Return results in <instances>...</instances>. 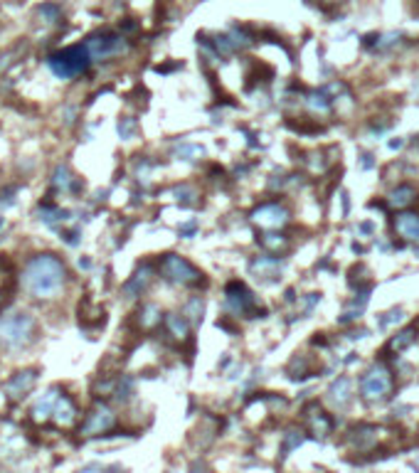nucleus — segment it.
Wrapping results in <instances>:
<instances>
[{
	"mask_svg": "<svg viewBox=\"0 0 419 473\" xmlns=\"http://www.w3.org/2000/svg\"><path fill=\"white\" fill-rule=\"evenodd\" d=\"M133 131H136V124H133V119H121L119 121L121 138H131V136H133Z\"/></svg>",
	"mask_w": 419,
	"mask_h": 473,
	"instance_id": "obj_26",
	"label": "nucleus"
},
{
	"mask_svg": "<svg viewBox=\"0 0 419 473\" xmlns=\"http://www.w3.org/2000/svg\"><path fill=\"white\" fill-rule=\"evenodd\" d=\"M417 466H419V461H417Z\"/></svg>",
	"mask_w": 419,
	"mask_h": 473,
	"instance_id": "obj_32",
	"label": "nucleus"
},
{
	"mask_svg": "<svg viewBox=\"0 0 419 473\" xmlns=\"http://www.w3.org/2000/svg\"><path fill=\"white\" fill-rule=\"evenodd\" d=\"M227 308L237 315L254 308V299H252V294L242 283H229L227 286Z\"/></svg>",
	"mask_w": 419,
	"mask_h": 473,
	"instance_id": "obj_9",
	"label": "nucleus"
},
{
	"mask_svg": "<svg viewBox=\"0 0 419 473\" xmlns=\"http://www.w3.org/2000/svg\"><path fill=\"white\" fill-rule=\"evenodd\" d=\"M252 272L259 274V276H277L279 272V261L277 259H267V256H261V259H256L254 264H252Z\"/></svg>",
	"mask_w": 419,
	"mask_h": 473,
	"instance_id": "obj_18",
	"label": "nucleus"
},
{
	"mask_svg": "<svg viewBox=\"0 0 419 473\" xmlns=\"http://www.w3.org/2000/svg\"><path fill=\"white\" fill-rule=\"evenodd\" d=\"M0 224H3V219H0Z\"/></svg>",
	"mask_w": 419,
	"mask_h": 473,
	"instance_id": "obj_31",
	"label": "nucleus"
},
{
	"mask_svg": "<svg viewBox=\"0 0 419 473\" xmlns=\"http://www.w3.org/2000/svg\"><path fill=\"white\" fill-rule=\"evenodd\" d=\"M35 333V321L22 310H13L0 318V343L8 350H20L30 345Z\"/></svg>",
	"mask_w": 419,
	"mask_h": 473,
	"instance_id": "obj_2",
	"label": "nucleus"
},
{
	"mask_svg": "<svg viewBox=\"0 0 419 473\" xmlns=\"http://www.w3.org/2000/svg\"><path fill=\"white\" fill-rule=\"evenodd\" d=\"M148 283H151V267H141L136 274H133V279L124 286L126 296H129V299H136L141 291H146Z\"/></svg>",
	"mask_w": 419,
	"mask_h": 473,
	"instance_id": "obj_16",
	"label": "nucleus"
},
{
	"mask_svg": "<svg viewBox=\"0 0 419 473\" xmlns=\"http://www.w3.org/2000/svg\"><path fill=\"white\" fill-rule=\"evenodd\" d=\"M67 279V269L60 256L40 254L25 269V286L35 299H52L62 291Z\"/></svg>",
	"mask_w": 419,
	"mask_h": 473,
	"instance_id": "obj_1",
	"label": "nucleus"
},
{
	"mask_svg": "<svg viewBox=\"0 0 419 473\" xmlns=\"http://www.w3.org/2000/svg\"><path fill=\"white\" fill-rule=\"evenodd\" d=\"M306 419H309L311 431H313L316 436H326L328 431H331V422H328L326 414L318 409V404H311V407H306Z\"/></svg>",
	"mask_w": 419,
	"mask_h": 473,
	"instance_id": "obj_14",
	"label": "nucleus"
},
{
	"mask_svg": "<svg viewBox=\"0 0 419 473\" xmlns=\"http://www.w3.org/2000/svg\"><path fill=\"white\" fill-rule=\"evenodd\" d=\"M57 399H60V390H47L44 395H40L33 404V417L38 419V422H42V419H52Z\"/></svg>",
	"mask_w": 419,
	"mask_h": 473,
	"instance_id": "obj_12",
	"label": "nucleus"
},
{
	"mask_svg": "<svg viewBox=\"0 0 419 473\" xmlns=\"http://www.w3.org/2000/svg\"><path fill=\"white\" fill-rule=\"evenodd\" d=\"M87 49L92 60H106L111 55H119L126 49L124 38H116V35H94L87 40Z\"/></svg>",
	"mask_w": 419,
	"mask_h": 473,
	"instance_id": "obj_6",
	"label": "nucleus"
},
{
	"mask_svg": "<svg viewBox=\"0 0 419 473\" xmlns=\"http://www.w3.org/2000/svg\"><path fill=\"white\" fill-rule=\"evenodd\" d=\"M52 183H55V188H60V190H72V188H79L74 185V175L69 173V168H65V165H60V168L55 170V178H52Z\"/></svg>",
	"mask_w": 419,
	"mask_h": 473,
	"instance_id": "obj_20",
	"label": "nucleus"
},
{
	"mask_svg": "<svg viewBox=\"0 0 419 473\" xmlns=\"http://www.w3.org/2000/svg\"><path fill=\"white\" fill-rule=\"evenodd\" d=\"M377 439H380V429H375V426H360L353 436V444L358 446V449H368V446H372Z\"/></svg>",
	"mask_w": 419,
	"mask_h": 473,
	"instance_id": "obj_17",
	"label": "nucleus"
},
{
	"mask_svg": "<svg viewBox=\"0 0 419 473\" xmlns=\"http://www.w3.org/2000/svg\"><path fill=\"white\" fill-rule=\"evenodd\" d=\"M301 441H304V436L299 434V431H289V436H286V446H284V454H289L294 446H299Z\"/></svg>",
	"mask_w": 419,
	"mask_h": 473,
	"instance_id": "obj_27",
	"label": "nucleus"
},
{
	"mask_svg": "<svg viewBox=\"0 0 419 473\" xmlns=\"http://www.w3.org/2000/svg\"><path fill=\"white\" fill-rule=\"evenodd\" d=\"M52 419H55V424H60V426H72V424H74L76 407L72 404L69 397L60 395V399H57V404H55V412H52Z\"/></svg>",
	"mask_w": 419,
	"mask_h": 473,
	"instance_id": "obj_13",
	"label": "nucleus"
},
{
	"mask_svg": "<svg viewBox=\"0 0 419 473\" xmlns=\"http://www.w3.org/2000/svg\"><path fill=\"white\" fill-rule=\"evenodd\" d=\"M168 328H170V333H173L175 338H180V340H186L188 338V323L180 318V315H168Z\"/></svg>",
	"mask_w": 419,
	"mask_h": 473,
	"instance_id": "obj_21",
	"label": "nucleus"
},
{
	"mask_svg": "<svg viewBox=\"0 0 419 473\" xmlns=\"http://www.w3.org/2000/svg\"><path fill=\"white\" fill-rule=\"evenodd\" d=\"M412 340H414V328H409V331L400 333V335L395 338V340H392L390 348H392V350H404L409 343H412Z\"/></svg>",
	"mask_w": 419,
	"mask_h": 473,
	"instance_id": "obj_24",
	"label": "nucleus"
},
{
	"mask_svg": "<svg viewBox=\"0 0 419 473\" xmlns=\"http://www.w3.org/2000/svg\"><path fill=\"white\" fill-rule=\"evenodd\" d=\"M252 222L264 229H279L289 222V210L281 205H261L252 213Z\"/></svg>",
	"mask_w": 419,
	"mask_h": 473,
	"instance_id": "obj_7",
	"label": "nucleus"
},
{
	"mask_svg": "<svg viewBox=\"0 0 419 473\" xmlns=\"http://www.w3.org/2000/svg\"><path fill=\"white\" fill-rule=\"evenodd\" d=\"M395 321H402V310H392V313H387V318H382L380 326L385 328V326H390V323H395Z\"/></svg>",
	"mask_w": 419,
	"mask_h": 473,
	"instance_id": "obj_30",
	"label": "nucleus"
},
{
	"mask_svg": "<svg viewBox=\"0 0 419 473\" xmlns=\"http://www.w3.org/2000/svg\"><path fill=\"white\" fill-rule=\"evenodd\" d=\"M306 103H309L311 109L313 111H321V114H326L328 109H331V101H328L326 97H323V94H309V97H306Z\"/></svg>",
	"mask_w": 419,
	"mask_h": 473,
	"instance_id": "obj_23",
	"label": "nucleus"
},
{
	"mask_svg": "<svg viewBox=\"0 0 419 473\" xmlns=\"http://www.w3.org/2000/svg\"><path fill=\"white\" fill-rule=\"evenodd\" d=\"M38 382V370H22L17 375H13V380L8 382L6 392L10 395V399H22L25 395H30Z\"/></svg>",
	"mask_w": 419,
	"mask_h": 473,
	"instance_id": "obj_10",
	"label": "nucleus"
},
{
	"mask_svg": "<svg viewBox=\"0 0 419 473\" xmlns=\"http://www.w3.org/2000/svg\"><path fill=\"white\" fill-rule=\"evenodd\" d=\"M175 195H178V200L180 202H192V197H195V192L190 190V188H178V190H175Z\"/></svg>",
	"mask_w": 419,
	"mask_h": 473,
	"instance_id": "obj_29",
	"label": "nucleus"
},
{
	"mask_svg": "<svg viewBox=\"0 0 419 473\" xmlns=\"http://www.w3.org/2000/svg\"><path fill=\"white\" fill-rule=\"evenodd\" d=\"M264 247H269V249H281V247H286V240L284 237H279V234H264Z\"/></svg>",
	"mask_w": 419,
	"mask_h": 473,
	"instance_id": "obj_25",
	"label": "nucleus"
},
{
	"mask_svg": "<svg viewBox=\"0 0 419 473\" xmlns=\"http://www.w3.org/2000/svg\"><path fill=\"white\" fill-rule=\"evenodd\" d=\"M138 315H141V326L143 328H153L156 323L161 321V310L156 308V306H146V308H143Z\"/></svg>",
	"mask_w": 419,
	"mask_h": 473,
	"instance_id": "obj_22",
	"label": "nucleus"
},
{
	"mask_svg": "<svg viewBox=\"0 0 419 473\" xmlns=\"http://www.w3.org/2000/svg\"><path fill=\"white\" fill-rule=\"evenodd\" d=\"M161 269H163L165 279L178 283V286H195V283H200V276H202L190 261H186L183 256H175V254L165 256Z\"/></svg>",
	"mask_w": 419,
	"mask_h": 473,
	"instance_id": "obj_5",
	"label": "nucleus"
},
{
	"mask_svg": "<svg viewBox=\"0 0 419 473\" xmlns=\"http://www.w3.org/2000/svg\"><path fill=\"white\" fill-rule=\"evenodd\" d=\"M188 313H190V321H197L202 313V301L200 299H192L190 306H188Z\"/></svg>",
	"mask_w": 419,
	"mask_h": 473,
	"instance_id": "obj_28",
	"label": "nucleus"
},
{
	"mask_svg": "<svg viewBox=\"0 0 419 473\" xmlns=\"http://www.w3.org/2000/svg\"><path fill=\"white\" fill-rule=\"evenodd\" d=\"M395 232L407 242H419V215L402 213L395 217Z\"/></svg>",
	"mask_w": 419,
	"mask_h": 473,
	"instance_id": "obj_11",
	"label": "nucleus"
},
{
	"mask_svg": "<svg viewBox=\"0 0 419 473\" xmlns=\"http://www.w3.org/2000/svg\"><path fill=\"white\" fill-rule=\"evenodd\" d=\"M89 60H92V55H89L87 44H76V47L62 49V52L49 57V69L60 79H72V76H79L82 72H87Z\"/></svg>",
	"mask_w": 419,
	"mask_h": 473,
	"instance_id": "obj_3",
	"label": "nucleus"
},
{
	"mask_svg": "<svg viewBox=\"0 0 419 473\" xmlns=\"http://www.w3.org/2000/svg\"><path fill=\"white\" fill-rule=\"evenodd\" d=\"M114 424H116V414L111 412L109 407H104V404H99V407L94 409V412L87 417V422H84L82 434H84V436L104 434V431H109Z\"/></svg>",
	"mask_w": 419,
	"mask_h": 473,
	"instance_id": "obj_8",
	"label": "nucleus"
},
{
	"mask_svg": "<svg viewBox=\"0 0 419 473\" xmlns=\"http://www.w3.org/2000/svg\"><path fill=\"white\" fill-rule=\"evenodd\" d=\"M392 390V372L387 370L385 365H372L370 370L365 372L363 382H360V392H363L365 399L370 402H380L390 395Z\"/></svg>",
	"mask_w": 419,
	"mask_h": 473,
	"instance_id": "obj_4",
	"label": "nucleus"
},
{
	"mask_svg": "<svg viewBox=\"0 0 419 473\" xmlns=\"http://www.w3.org/2000/svg\"><path fill=\"white\" fill-rule=\"evenodd\" d=\"M328 399L333 402V407L343 409L350 402V380L348 377H340L338 382H333L331 390H328Z\"/></svg>",
	"mask_w": 419,
	"mask_h": 473,
	"instance_id": "obj_15",
	"label": "nucleus"
},
{
	"mask_svg": "<svg viewBox=\"0 0 419 473\" xmlns=\"http://www.w3.org/2000/svg\"><path fill=\"white\" fill-rule=\"evenodd\" d=\"M414 200V190L412 188H397V190H392L390 197H387V202H390L392 207H407L409 202Z\"/></svg>",
	"mask_w": 419,
	"mask_h": 473,
	"instance_id": "obj_19",
	"label": "nucleus"
}]
</instances>
